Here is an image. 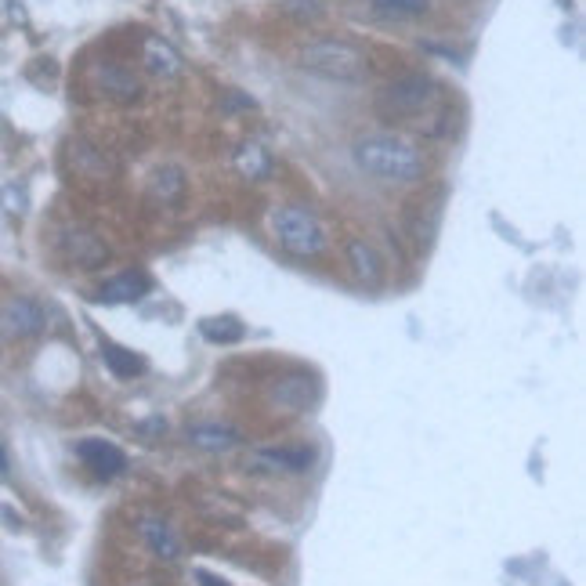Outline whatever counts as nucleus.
I'll use <instances>...</instances> for the list:
<instances>
[{"mask_svg": "<svg viewBox=\"0 0 586 586\" xmlns=\"http://www.w3.org/2000/svg\"><path fill=\"white\" fill-rule=\"evenodd\" d=\"M0 207L8 210V214H15V218H19V214H26V207H29L26 189H22V185H15V181H11V185H4V189H0Z\"/></svg>", "mask_w": 586, "mask_h": 586, "instance_id": "nucleus-22", "label": "nucleus"}, {"mask_svg": "<svg viewBox=\"0 0 586 586\" xmlns=\"http://www.w3.org/2000/svg\"><path fill=\"white\" fill-rule=\"evenodd\" d=\"M58 246H62L66 261H73V265H80V268H102L105 261H109V246L84 225L62 228V232H58Z\"/></svg>", "mask_w": 586, "mask_h": 586, "instance_id": "nucleus-5", "label": "nucleus"}, {"mask_svg": "<svg viewBox=\"0 0 586 586\" xmlns=\"http://www.w3.org/2000/svg\"><path fill=\"white\" fill-rule=\"evenodd\" d=\"M286 19L301 22V26H315V22L326 19V8H322V0H283L279 4Z\"/></svg>", "mask_w": 586, "mask_h": 586, "instance_id": "nucleus-21", "label": "nucleus"}, {"mask_svg": "<svg viewBox=\"0 0 586 586\" xmlns=\"http://www.w3.org/2000/svg\"><path fill=\"white\" fill-rule=\"evenodd\" d=\"M438 98H442V87H438L427 73H402L377 91V98H373V113L388 123L413 120V116L431 113Z\"/></svg>", "mask_w": 586, "mask_h": 586, "instance_id": "nucleus-3", "label": "nucleus"}, {"mask_svg": "<svg viewBox=\"0 0 586 586\" xmlns=\"http://www.w3.org/2000/svg\"><path fill=\"white\" fill-rule=\"evenodd\" d=\"M149 192H152V199H160V203H174V199L185 192V174H181L178 167H160V171L152 174Z\"/></svg>", "mask_w": 586, "mask_h": 586, "instance_id": "nucleus-18", "label": "nucleus"}, {"mask_svg": "<svg viewBox=\"0 0 586 586\" xmlns=\"http://www.w3.org/2000/svg\"><path fill=\"white\" fill-rule=\"evenodd\" d=\"M138 55H142V66L149 69L152 76H160V80L181 76V69H185V62H181L178 51H174L163 37H156V33H145Z\"/></svg>", "mask_w": 586, "mask_h": 586, "instance_id": "nucleus-9", "label": "nucleus"}, {"mask_svg": "<svg viewBox=\"0 0 586 586\" xmlns=\"http://www.w3.org/2000/svg\"><path fill=\"white\" fill-rule=\"evenodd\" d=\"M76 456H80L98 478H116V474L127 471V456H123L113 442H105V438H84V442L76 445Z\"/></svg>", "mask_w": 586, "mask_h": 586, "instance_id": "nucleus-6", "label": "nucleus"}, {"mask_svg": "<svg viewBox=\"0 0 586 586\" xmlns=\"http://www.w3.org/2000/svg\"><path fill=\"white\" fill-rule=\"evenodd\" d=\"M351 156L359 163V171L391 185H416L427 178V167H431L427 152L402 134H366L355 142Z\"/></svg>", "mask_w": 586, "mask_h": 586, "instance_id": "nucleus-1", "label": "nucleus"}, {"mask_svg": "<svg viewBox=\"0 0 586 586\" xmlns=\"http://www.w3.org/2000/svg\"><path fill=\"white\" fill-rule=\"evenodd\" d=\"M344 257H348L355 279L366 286H380L384 283V257L377 254V246L366 243V239H348L344 243Z\"/></svg>", "mask_w": 586, "mask_h": 586, "instance_id": "nucleus-11", "label": "nucleus"}, {"mask_svg": "<svg viewBox=\"0 0 586 586\" xmlns=\"http://www.w3.org/2000/svg\"><path fill=\"white\" fill-rule=\"evenodd\" d=\"M199 333H203L210 344H236V341H243V322L232 319V315H221V319H203L199 322Z\"/></svg>", "mask_w": 586, "mask_h": 586, "instance_id": "nucleus-19", "label": "nucleus"}, {"mask_svg": "<svg viewBox=\"0 0 586 586\" xmlns=\"http://www.w3.org/2000/svg\"><path fill=\"white\" fill-rule=\"evenodd\" d=\"M0 322H4V330L11 337H37L44 330V312H40L37 301H29V297H11L4 304V312H0Z\"/></svg>", "mask_w": 586, "mask_h": 586, "instance_id": "nucleus-10", "label": "nucleus"}, {"mask_svg": "<svg viewBox=\"0 0 586 586\" xmlns=\"http://www.w3.org/2000/svg\"><path fill=\"white\" fill-rule=\"evenodd\" d=\"M369 11H377L380 19L409 22L424 19L427 11H431V0H369Z\"/></svg>", "mask_w": 586, "mask_h": 586, "instance_id": "nucleus-16", "label": "nucleus"}, {"mask_svg": "<svg viewBox=\"0 0 586 586\" xmlns=\"http://www.w3.org/2000/svg\"><path fill=\"white\" fill-rule=\"evenodd\" d=\"M236 171L243 174V178H250V181H261V178L272 174V156H268V152L261 149L257 142H246V145H239L236 149Z\"/></svg>", "mask_w": 586, "mask_h": 586, "instance_id": "nucleus-17", "label": "nucleus"}, {"mask_svg": "<svg viewBox=\"0 0 586 586\" xmlns=\"http://www.w3.org/2000/svg\"><path fill=\"white\" fill-rule=\"evenodd\" d=\"M272 236L286 254L301 257V261H308V257H322L326 254V246H330L326 228L319 225V218L308 214L304 207H293V203L272 210Z\"/></svg>", "mask_w": 586, "mask_h": 586, "instance_id": "nucleus-4", "label": "nucleus"}, {"mask_svg": "<svg viewBox=\"0 0 586 586\" xmlns=\"http://www.w3.org/2000/svg\"><path fill=\"white\" fill-rule=\"evenodd\" d=\"M254 464L268 467V471L304 474V471H312L315 453L308 449V445H275V449H257Z\"/></svg>", "mask_w": 586, "mask_h": 586, "instance_id": "nucleus-8", "label": "nucleus"}, {"mask_svg": "<svg viewBox=\"0 0 586 586\" xmlns=\"http://www.w3.org/2000/svg\"><path fill=\"white\" fill-rule=\"evenodd\" d=\"M196 579H199V583H203V586H228V583H225V579L210 576V572H196Z\"/></svg>", "mask_w": 586, "mask_h": 586, "instance_id": "nucleus-23", "label": "nucleus"}, {"mask_svg": "<svg viewBox=\"0 0 586 586\" xmlns=\"http://www.w3.org/2000/svg\"><path fill=\"white\" fill-rule=\"evenodd\" d=\"M312 395H315L312 377H286V380H279L272 391V398L286 409V413H301V409H308Z\"/></svg>", "mask_w": 586, "mask_h": 586, "instance_id": "nucleus-15", "label": "nucleus"}, {"mask_svg": "<svg viewBox=\"0 0 586 586\" xmlns=\"http://www.w3.org/2000/svg\"><path fill=\"white\" fill-rule=\"evenodd\" d=\"M145 293H149V275L142 272H123L109 283H102L98 290V301L105 304H131V301H142Z\"/></svg>", "mask_w": 586, "mask_h": 586, "instance_id": "nucleus-12", "label": "nucleus"}, {"mask_svg": "<svg viewBox=\"0 0 586 586\" xmlns=\"http://www.w3.org/2000/svg\"><path fill=\"white\" fill-rule=\"evenodd\" d=\"M95 87L109 102H134V98H142V80L131 69L116 66V62H105V66L95 69Z\"/></svg>", "mask_w": 586, "mask_h": 586, "instance_id": "nucleus-7", "label": "nucleus"}, {"mask_svg": "<svg viewBox=\"0 0 586 586\" xmlns=\"http://www.w3.org/2000/svg\"><path fill=\"white\" fill-rule=\"evenodd\" d=\"M102 359H105V366L113 369L116 377H134V373H142V369H145V362L138 359L134 351L116 348V344H105V348H102Z\"/></svg>", "mask_w": 586, "mask_h": 586, "instance_id": "nucleus-20", "label": "nucleus"}, {"mask_svg": "<svg viewBox=\"0 0 586 586\" xmlns=\"http://www.w3.org/2000/svg\"><path fill=\"white\" fill-rule=\"evenodd\" d=\"M0 474H8V453L0 449Z\"/></svg>", "mask_w": 586, "mask_h": 586, "instance_id": "nucleus-24", "label": "nucleus"}, {"mask_svg": "<svg viewBox=\"0 0 586 586\" xmlns=\"http://www.w3.org/2000/svg\"><path fill=\"white\" fill-rule=\"evenodd\" d=\"M189 442L196 449H207V453H228L239 445V431L225 424H192L189 427Z\"/></svg>", "mask_w": 586, "mask_h": 586, "instance_id": "nucleus-13", "label": "nucleus"}, {"mask_svg": "<svg viewBox=\"0 0 586 586\" xmlns=\"http://www.w3.org/2000/svg\"><path fill=\"white\" fill-rule=\"evenodd\" d=\"M297 66L315 76H326V80H337V84H362L373 73L366 51L341 37H319L301 44L297 48Z\"/></svg>", "mask_w": 586, "mask_h": 586, "instance_id": "nucleus-2", "label": "nucleus"}, {"mask_svg": "<svg viewBox=\"0 0 586 586\" xmlns=\"http://www.w3.org/2000/svg\"><path fill=\"white\" fill-rule=\"evenodd\" d=\"M142 539L149 543V550L160 561H178L181 558V539L174 536V529L167 525V521L145 518L142 521Z\"/></svg>", "mask_w": 586, "mask_h": 586, "instance_id": "nucleus-14", "label": "nucleus"}]
</instances>
